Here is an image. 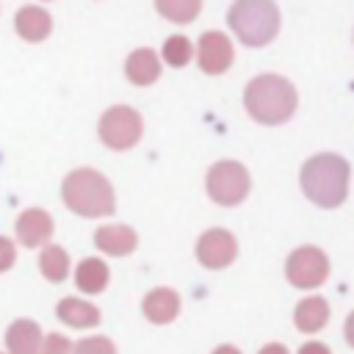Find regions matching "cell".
Returning <instances> with one entry per match:
<instances>
[{
	"mask_svg": "<svg viewBox=\"0 0 354 354\" xmlns=\"http://www.w3.org/2000/svg\"><path fill=\"white\" fill-rule=\"evenodd\" d=\"M155 8L169 22H191L202 11V3L199 0H158Z\"/></svg>",
	"mask_w": 354,
	"mask_h": 354,
	"instance_id": "obj_20",
	"label": "cell"
},
{
	"mask_svg": "<svg viewBox=\"0 0 354 354\" xmlns=\"http://www.w3.org/2000/svg\"><path fill=\"white\" fill-rule=\"evenodd\" d=\"M299 354H332V351H329V346H324V343H318V340H310V343H304V346L299 348Z\"/></svg>",
	"mask_w": 354,
	"mask_h": 354,
	"instance_id": "obj_25",
	"label": "cell"
},
{
	"mask_svg": "<svg viewBox=\"0 0 354 354\" xmlns=\"http://www.w3.org/2000/svg\"><path fill=\"white\" fill-rule=\"evenodd\" d=\"M14 260H17V249H14V243H11L8 238L0 235V274L8 271V268L14 266Z\"/></svg>",
	"mask_w": 354,
	"mask_h": 354,
	"instance_id": "obj_24",
	"label": "cell"
},
{
	"mask_svg": "<svg viewBox=\"0 0 354 354\" xmlns=\"http://www.w3.org/2000/svg\"><path fill=\"white\" fill-rule=\"evenodd\" d=\"M196 58H199V69L202 72L221 75L232 64V44H230V39L221 30H207V33L199 36Z\"/></svg>",
	"mask_w": 354,
	"mask_h": 354,
	"instance_id": "obj_9",
	"label": "cell"
},
{
	"mask_svg": "<svg viewBox=\"0 0 354 354\" xmlns=\"http://www.w3.org/2000/svg\"><path fill=\"white\" fill-rule=\"evenodd\" d=\"M141 310L152 324H171L180 313V296L171 288H155L144 296Z\"/></svg>",
	"mask_w": 354,
	"mask_h": 354,
	"instance_id": "obj_14",
	"label": "cell"
},
{
	"mask_svg": "<svg viewBox=\"0 0 354 354\" xmlns=\"http://www.w3.org/2000/svg\"><path fill=\"white\" fill-rule=\"evenodd\" d=\"M194 55V44L188 36H169L163 44V61L169 66H185Z\"/></svg>",
	"mask_w": 354,
	"mask_h": 354,
	"instance_id": "obj_21",
	"label": "cell"
},
{
	"mask_svg": "<svg viewBox=\"0 0 354 354\" xmlns=\"http://www.w3.org/2000/svg\"><path fill=\"white\" fill-rule=\"evenodd\" d=\"M329 321V304L324 296H307L293 310V324L299 332H321Z\"/></svg>",
	"mask_w": 354,
	"mask_h": 354,
	"instance_id": "obj_16",
	"label": "cell"
},
{
	"mask_svg": "<svg viewBox=\"0 0 354 354\" xmlns=\"http://www.w3.org/2000/svg\"><path fill=\"white\" fill-rule=\"evenodd\" d=\"M61 199L64 205L86 218H100V216H111L116 202H113V188L108 183L105 174H100L97 169H75L64 177L61 183Z\"/></svg>",
	"mask_w": 354,
	"mask_h": 354,
	"instance_id": "obj_3",
	"label": "cell"
},
{
	"mask_svg": "<svg viewBox=\"0 0 354 354\" xmlns=\"http://www.w3.org/2000/svg\"><path fill=\"white\" fill-rule=\"evenodd\" d=\"M39 268H41L44 279H50V282H64L66 274H69V254H66L61 246L50 243V246H44V252L39 254Z\"/></svg>",
	"mask_w": 354,
	"mask_h": 354,
	"instance_id": "obj_19",
	"label": "cell"
},
{
	"mask_svg": "<svg viewBox=\"0 0 354 354\" xmlns=\"http://www.w3.org/2000/svg\"><path fill=\"white\" fill-rule=\"evenodd\" d=\"M235 254H238V241L230 230L216 227V230L202 232L199 241H196V257L205 268H213V271L227 268L235 260Z\"/></svg>",
	"mask_w": 354,
	"mask_h": 354,
	"instance_id": "obj_8",
	"label": "cell"
},
{
	"mask_svg": "<svg viewBox=\"0 0 354 354\" xmlns=\"http://www.w3.org/2000/svg\"><path fill=\"white\" fill-rule=\"evenodd\" d=\"M41 326L30 318H19L6 332V346L11 354H39L41 348Z\"/></svg>",
	"mask_w": 354,
	"mask_h": 354,
	"instance_id": "obj_15",
	"label": "cell"
},
{
	"mask_svg": "<svg viewBox=\"0 0 354 354\" xmlns=\"http://www.w3.org/2000/svg\"><path fill=\"white\" fill-rule=\"evenodd\" d=\"M249 185H252L249 171L238 160H218L207 171V194L213 202H218L224 207L243 202L249 194Z\"/></svg>",
	"mask_w": 354,
	"mask_h": 354,
	"instance_id": "obj_5",
	"label": "cell"
},
{
	"mask_svg": "<svg viewBox=\"0 0 354 354\" xmlns=\"http://www.w3.org/2000/svg\"><path fill=\"white\" fill-rule=\"evenodd\" d=\"M213 354H241V351H238L235 346H218V348H216Z\"/></svg>",
	"mask_w": 354,
	"mask_h": 354,
	"instance_id": "obj_27",
	"label": "cell"
},
{
	"mask_svg": "<svg viewBox=\"0 0 354 354\" xmlns=\"http://www.w3.org/2000/svg\"><path fill=\"white\" fill-rule=\"evenodd\" d=\"M94 243L111 257H124L138 246V235L127 224H105L94 232Z\"/></svg>",
	"mask_w": 354,
	"mask_h": 354,
	"instance_id": "obj_11",
	"label": "cell"
},
{
	"mask_svg": "<svg viewBox=\"0 0 354 354\" xmlns=\"http://www.w3.org/2000/svg\"><path fill=\"white\" fill-rule=\"evenodd\" d=\"M14 28L25 41H41L53 30V17L41 6H22L14 17Z\"/></svg>",
	"mask_w": 354,
	"mask_h": 354,
	"instance_id": "obj_12",
	"label": "cell"
},
{
	"mask_svg": "<svg viewBox=\"0 0 354 354\" xmlns=\"http://www.w3.org/2000/svg\"><path fill=\"white\" fill-rule=\"evenodd\" d=\"M260 354H288V348L282 343H268V346L260 348Z\"/></svg>",
	"mask_w": 354,
	"mask_h": 354,
	"instance_id": "obj_26",
	"label": "cell"
},
{
	"mask_svg": "<svg viewBox=\"0 0 354 354\" xmlns=\"http://www.w3.org/2000/svg\"><path fill=\"white\" fill-rule=\"evenodd\" d=\"M227 22L243 44L263 47L279 30V8L271 0H238L232 3Z\"/></svg>",
	"mask_w": 354,
	"mask_h": 354,
	"instance_id": "obj_4",
	"label": "cell"
},
{
	"mask_svg": "<svg viewBox=\"0 0 354 354\" xmlns=\"http://www.w3.org/2000/svg\"><path fill=\"white\" fill-rule=\"evenodd\" d=\"M348 160L332 152L315 155L301 166V191L318 207H337L348 194Z\"/></svg>",
	"mask_w": 354,
	"mask_h": 354,
	"instance_id": "obj_2",
	"label": "cell"
},
{
	"mask_svg": "<svg viewBox=\"0 0 354 354\" xmlns=\"http://www.w3.org/2000/svg\"><path fill=\"white\" fill-rule=\"evenodd\" d=\"M141 130H144V122H141L138 111L130 108V105H113L100 119L102 144L111 147V149H119V152L136 147L138 138H141Z\"/></svg>",
	"mask_w": 354,
	"mask_h": 354,
	"instance_id": "obj_6",
	"label": "cell"
},
{
	"mask_svg": "<svg viewBox=\"0 0 354 354\" xmlns=\"http://www.w3.org/2000/svg\"><path fill=\"white\" fill-rule=\"evenodd\" d=\"M124 75L130 83L136 86H152L158 77H160V58L155 55V50L149 47H141V50H133L124 61Z\"/></svg>",
	"mask_w": 354,
	"mask_h": 354,
	"instance_id": "obj_13",
	"label": "cell"
},
{
	"mask_svg": "<svg viewBox=\"0 0 354 354\" xmlns=\"http://www.w3.org/2000/svg\"><path fill=\"white\" fill-rule=\"evenodd\" d=\"M72 354H116V346L108 337L94 335V337H83L80 343H75Z\"/></svg>",
	"mask_w": 354,
	"mask_h": 354,
	"instance_id": "obj_22",
	"label": "cell"
},
{
	"mask_svg": "<svg viewBox=\"0 0 354 354\" xmlns=\"http://www.w3.org/2000/svg\"><path fill=\"white\" fill-rule=\"evenodd\" d=\"M108 266L100 260V257H86V260H80V266H77V271H75V282H77V288L83 290V293H100V290H105V285H108Z\"/></svg>",
	"mask_w": 354,
	"mask_h": 354,
	"instance_id": "obj_18",
	"label": "cell"
},
{
	"mask_svg": "<svg viewBox=\"0 0 354 354\" xmlns=\"http://www.w3.org/2000/svg\"><path fill=\"white\" fill-rule=\"evenodd\" d=\"M39 354H72V343L64 335H47L41 340Z\"/></svg>",
	"mask_w": 354,
	"mask_h": 354,
	"instance_id": "obj_23",
	"label": "cell"
},
{
	"mask_svg": "<svg viewBox=\"0 0 354 354\" xmlns=\"http://www.w3.org/2000/svg\"><path fill=\"white\" fill-rule=\"evenodd\" d=\"M285 277L293 288H301V290L318 288L329 277V257L318 246H299L288 254Z\"/></svg>",
	"mask_w": 354,
	"mask_h": 354,
	"instance_id": "obj_7",
	"label": "cell"
},
{
	"mask_svg": "<svg viewBox=\"0 0 354 354\" xmlns=\"http://www.w3.org/2000/svg\"><path fill=\"white\" fill-rule=\"evenodd\" d=\"M296 88L282 75H257L243 91V105L249 116L260 124H282L296 111Z\"/></svg>",
	"mask_w": 354,
	"mask_h": 354,
	"instance_id": "obj_1",
	"label": "cell"
},
{
	"mask_svg": "<svg viewBox=\"0 0 354 354\" xmlns=\"http://www.w3.org/2000/svg\"><path fill=\"white\" fill-rule=\"evenodd\" d=\"M55 315L58 321H64L66 326H75V329H86V326H97L100 324V310L91 304V301H83V299H61L58 307H55Z\"/></svg>",
	"mask_w": 354,
	"mask_h": 354,
	"instance_id": "obj_17",
	"label": "cell"
},
{
	"mask_svg": "<svg viewBox=\"0 0 354 354\" xmlns=\"http://www.w3.org/2000/svg\"><path fill=\"white\" fill-rule=\"evenodd\" d=\"M50 235H53V216L47 210L28 207V210L19 213V218H17V238H19L22 246L36 249L44 241H50Z\"/></svg>",
	"mask_w": 354,
	"mask_h": 354,
	"instance_id": "obj_10",
	"label": "cell"
}]
</instances>
